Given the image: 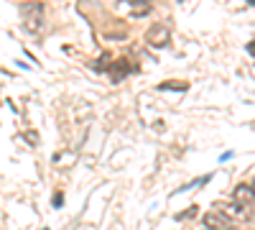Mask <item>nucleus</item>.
I'll return each instance as SVG.
<instances>
[{"instance_id":"39448f33","label":"nucleus","mask_w":255,"mask_h":230,"mask_svg":"<svg viewBox=\"0 0 255 230\" xmlns=\"http://www.w3.org/2000/svg\"><path fill=\"white\" fill-rule=\"evenodd\" d=\"M222 213H225V215H230V218H250V210H248V207L235 205V202L225 205V207H222Z\"/></svg>"},{"instance_id":"0eeeda50","label":"nucleus","mask_w":255,"mask_h":230,"mask_svg":"<svg viewBox=\"0 0 255 230\" xmlns=\"http://www.w3.org/2000/svg\"><path fill=\"white\" fill-rule=\"evenodd\" d=\"M250 190H253V195H255V182H253V184H250Z\"/></svg>"},{"instance_id":"f03ea898","label":"nucleus","mask_w":255,"mask_h":230,"mask_svg":"<svg viewBox=\"0 0 255 230\" xmlns=\"http://www.w3.org/2000/svg\"><path fill=\"white\" fill-rule=\"evenodd\" d=\"M148 44L156 46V49L166 46V44H168V28H163V26H153L151 31H148Z\"/></svg>"},{"instance_id":"20e7f679","label":"nucleus","mask_w":255,"mask_h":230,"mask_svg":"<svg viewBox=\"0 0 255 230\" xmlns=\"http://www.w3.org/2000/svg\"><path fill=\"white\" fill-rule=\"evenodd\" d=\"M253 190H250V184H238L235 187V205H243V207H248L250 202H253Z\"/></svg>"},{"instance_id":"7ed1b4c3","label":"nucleus","mask_w":255,"mask_h":230,"mask_svg":"<svg viewBox=\"0 0 255 230\" xmlns=\"http://www.w3.org/2000/svg\"><path fill=\"white\" fill-rule=\"evenodd\" d=\"M204 225H207V230H230V228H232V225L227 223V218H225V215H217V213L204 215Z\"/></svg>"},{"instance_id":"423d86ee","label":"nucleus","mask_w":255,"mask_h":230,"mask_svg":"<svg viewBox=\"0 0 255 230\" xmlns=\"http://www.w3.org/2000/svg\"><path fill=\"white\" fill-rule=\"evenodd\" d=\"M163 87H168V90H186V82L181 85V82H166Z\"/></svg>"},{"instance_id":"f257e3e1","label":"nucleus","mask_w":255,"mask_h":230,"mask_svg":"<svg viewBox=\"0 0 255 230\" xmlns=\"http://www.w3.org/2000/svg\"><path fill=\"white\" fill-rule=\"evenodd\" d=\"M20 13H23L26 31L38 33L41 26H44V5H41V3H26L23 8H20Z\"/></svg>"}]
</instances>
